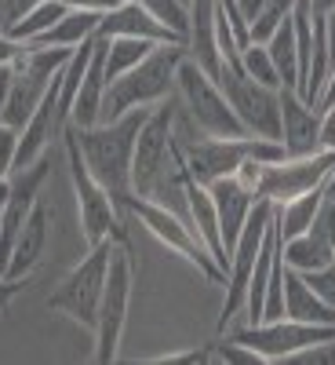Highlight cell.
<instances>
[{
  "instance_id": "obj_47",
  "label": "cell",
  "mask_w": 335,
  "mask_h": 365,
  "mask_svg": "<svg viewBox=\"0 0 335 365\" xmlns=\"http://www.w3.org/2000/svg\"><path fill=\"white\" fill-rule=\"evenodd\" d=\"M117 4H128V0H117Z\"/></svg>"
},
{
  "instance_id": "obj_31",
  "label": "cell",
  "mask_w": 335,
  "mask_h": 365,
  "mask_svg": "<svg viewBox=\"0 0 335 365\" xmlns=\"http://www.w3.org/2000/svg\"><path fill=\"white\" fill-rule=\"evenodd\" d=\"M149 361L154 365H216V358H211V344L208 347H190V351H168V354H157Z\"/></svg>"
},
{
  "instance_id": "obj_26",
  "label": "cell",
  "mask_w": 335,
  "mask_h": 365,
  "mask_svg": "<svg viewBox=\"0 0 335 365\" xmlns=\"http://www.w3.org/2000/svg\"><path fill=\"white\" fill-rule=\"evenodd\" d=\"M154 48H157V41H142V37H113V41H106V84L117 81L120 73H128L132 66H139Z\"/></svg>"
},
{
  "instance_id": "obj_21",
  "label": "cell",
  "mask_w": 335,
  "mask_h": 365,
  "mask_svg": "<svg viewBox=\"0 0 335 365\" xmlns=\"http://www.w3.org/2000/svg\"><path fill=\"white\" fill-rule=\"evenodd\" d=\"M99 11H66L58 19L48 34H41L33 44L37 48H80L87 41H95V29H99Z\"/></svg>"
},
{
  "instance_id": "obj_29",
  "label": "cell",
  "mask_w": 335,
  "mask_h": 365,
  "mask_svg": "<svg viewBox=\"0 0 335 365\" xmlns=\"http://www.w3.org/2000/svg\"><path fill=\"white\" fill-rule=\"evenodd\" d=\"M292 11H295V0H266V8H262V11L252 19V26H248L252 41H266Z\"/></svg>"
},
{
  "instance_id": "obj_37",
  "label": "cell",
  "mask_w": 335,
  "mask_h": 365,
  "mask_svg": "<svg viewBox=\"0 0 335 365\" xmlns=\"http://www.w3.org/2000/svg\"><path fill=\"white\" fill-rule=\"evenodd\" d=\"M22 285H26V282H11V278H4V274H0V314H8L11 299L22 292Z\"/></svg>"
},
{
  "instance_id": "obj_32",
  "label": "cell",
  "mask_w": 335,
  "mask_h": 365,
  "mask_svg": "<svg viewBox=\"0 0 335 365\" xmlns=\"http://www.w3.org/2000/svg\"><path fill=\"white\" fill-rule=\"evenodd\" d=\"M15 154H18V128L0 120V175L15 172Z\"/></svg>"
},
{
  "instance_id": "obj_44",
  "label": "cell",
  "mask_w": 335,
  "mask_h": 365,
  "mask_svg": "<svg viewBox=\"0 0 335 365\" xmlns=\"http://www.w3.org/2000/svg\"><path fill=\"white\" fill-rule=\"evenodd\" d=\"M11 26V11H8V0H0V34H8Z\"/></svg>"
},
{
  "instance_id": "obj_6",
  "label": "cell",
  "mask_w": 335,
  "mask_h": 365,
  "mask_svg": "<svg viewBox=\"0 0 335 365\" xmlns=\"http://www.w3.org/2000/svg\"><path fill=\"white\" fill-rule=\"evenodd\" d=\"M110 256H113V237L91 245L87 256H80V263L55 285V292L48 296V311L66 314L70 322H77L80 329L95 332L99 322V299L106 289V274H110Z\"/></svg>"
},
{
  "instance_id": "obj_19",
  "label": "cell",
  "mask_w": 335,
  "mask_h": 365,
  "mask_svg": "<svg viewBox=\"0 0 335 365\" xmlns=\"http://www.w3.org/2000/svg\"><path fill=\"white\" fill-rule=\"evenodd\" d=\"M102 96H106V41H95V51H91V63L84 70L80 91L73 99L70 110V125L73 128H91L102 120Z\"/></svg>"
},
{
  "instance_id": "obj_15",
  "label": "cell",
  "mask_w": 335,
  "mask_h": 365,
  "mask_svg": "<svg viewBox=\"0 0 335 365\" xmlns=\"http://www.w3.org/2000/svg\"><path fill=\"white\" fill-rule=\"evenodd\" d=\"M175 175H179V190L186 197V208H190V227L197 230V237L208 245V252L219 259V267L226 270L230 267V256H226V245H223V230H219V212H216V201H211V190L204 182H197L190 172H182L175 165Z\"/></svg>"
},
{
  "instance_id": "obj_16",
  "label": "cell",
  "mask_w": 335,
  "mask_h": 365,
  "mask_svg": "<svg viewBox=\"0 0 335 365\" xmlns=\"http://www.w3.org/2000/svg\"><path fill=\"white\" fill-rule=\"evenodd\" d=\"M113 37H142V41H157V44H186L179 34H171L168 26H161L154 15H149L139 0H128V4H117L99 19L95 41H113Z\"/></svg>"
},
{
  "instance_id": "obj_8",
  "label": "cell",
  "mask_w": 335,
  "mask_h": 365,
  "mask_svg": "<svg viewBox=\"0 0 335 365\" xmlns=\"http://www.w3.org/2000/svg\"><path fill=\"white\" fill-rule=\"evenodd\" d=\"M168 165H175V110L171 96L157 106H149L139 139H135V154H132V194L154 197L161 190V182L168 175Z\"/></svg>"
},
{
  "instance_id": "obj_27",
  "label": "cell",
  "mask_w": 335,
  "mask_h": 365,
  "mask_svg": "<svg viewBox=\"0 0 335 365\" xmlns=\"http://www.w3.org/2000/svg\"><path fill=\"white\" fill-rule=\"evenodd\" d=\"M240 70H245L252 81L266 84V88H281V73H277V66H273V58H270L262 41H252V44L240 48Z\"/></svg>"
},
{
  "instance_id": "obj_36",
  "label": "cell",
  "mask_w": 335,
  "mask_h": 365,
  "mask_svg": "<svg viewBox=\"0 0 335 365\" xmlns=\"http://www.w3.org/2000/svg\"><path fill=\"white\" fill-rule=\"evenodd\" d=\"M22 41H15V37H8V34H0V66H11L15 58L22 55Z\"/></svg>"
},
{
  "instance_id": "obj_22",
  "label": "cell",
  "mask_w": 335,
  "mask_h": 365,
  "mask_svg": "<svg viewBox=\"0 0 335 365\" xmlns=\"http://www.w3.org/2000/svg\"><path fill=\"white\" fill-rule=\"evenodd\" d=\"M281 256H285V267L307 274V270H317V267L331 263L335 249L324 237H317L314 230H307V234H295V237H281Z\"/></svg>"
},
{
  "instance_id": "obj_35",
  "label": "cell",
  "mask_w": 335,
  "mask_h": 365,
  "mask_svg": "<svg viewBox=\"0 0 335 365\" xmlns=\"http://www.w3.org/2000/svg\"><path fill=\"white\" fill-rule=\"evenodd\" d=\"M58 4H66L70 11H99V15H106L110 8H117V0H58Z\"/></svg>"
},
{
  "instance_id": "obj_28",
  "label": "cell",
  "mask_w": 335,
  "mask_h": 365,
  "mask_svg": "<svg viewBox=\"0 0 335 365\" xmlns=\"http://www.w3.org/2000/svg\"><path fill=\"white\" fill-rule=\"evenodd\" d=\"M139 4L161 26H168L171 34H179L182 41H190V8L182 4V0H139Z\"/></svg>"
},
{
  "instance_id": "obj_38",
  "label": "cell",
  "mask_w": 335,
  "mask_h": 365,
  "mask_svg": "<svg viewBox=\"0 0 335 365\" xmlns=\"http://www.w3.org/2000/svg\"><path fill=\"white\" fill-rule=\"evenodd\" d=\"M11 77H15V63H11V66H0V120H4V106H8Z\"/></svg>"
},
{
  "instance_id": "obj_39",
  "label": "cell",
  "mask_w": 335,
  "mask_h": 365,
  "mask_svg": "<svg viewBox=\"0 0 335 365\" xmlns=\"http://www.w3.org/2000/svg\"><path fill=\"white\" fill-rule=\"evenodd\" d=\"M321 26H324V44H328V58L335 63V8L324 15V19H317Z\"/></svg>"
},
{
  "instance_id": "obj_2",
  "label": "cell",
  "mask_w": 335,
  "mask_h": 365,
  "mask_svg": "<svg viewBox=\"0 0 335 365\" xmlns=\"http://www.w3.org/2000/svg\"><path fill=\"white\" fill-rule=\"evenodd\" d=\"M182 58H186V44H157L139 66L110 81L106 96H102V120H117L132 110L164 103L175 88V70Z\"/></svg>"
},
{
  "instance_id": "obj_24",
  "label": "cell",
  "mask_w": 335,
  "mask_h": 365,
  "mask_svg": "<svg viewBox=\"0 0 335 365\" xmlns=\"http://www.w3.org/2000/svg\"><path fill=\"white\" fill-rule=\"evenodd\" d=\"M262 44H266L273 66H277V73H281V84H288V88L299 91V84H302V81H299V41H295V22H292V15H288L277 29H273Z\"/></svg>"
},
{
  "instance_id": "obj_46",
  "label": "cell",
  "mask_w": 335,
  "mask_h": 365,
  "mask_svg": "<svg viewBox=\"0 0 335 365\" xmlns=\"http://www.w3.org/2000/svg\"><path fill=\"white\" fill-rule=\"evenodd\" d=\"M8 190H11V175H0V208L8 201Z\"/></svg>"
},
{
  "instance_id": "obj_30",
  "label": "cell",
  "mask_w": 335,
  "mask_h": 365,
  "mask_svg": "<svg viewBox=\"0 0 335 365\" xmlns=\"http://www.w3.org/2000/svg\"><path fill=\"white\" fill-rule=\"evenodd\" d=\"M302 282H307L324 303H331V307H335V259L324 263V267H317V270H307V274H302Z\"/></svg>"
},
{
  "instance_id": "obj_11",
  "label": "cell",
  "mask_w": 335,
  "mask_h": 365,
  "mask_svg": "<svg viewBox=\"0 0 335 365\" xmlns=\"http://www.w3.org/2000/svg\"><path fill=\"white\" fill-rule=\"evenodd\" d=\"M233 340L252 347L262 361H288L299 351H307L321 340H335V325H314V322H295V318H273V322H255L233 332Z\"/></svg>"
},
{
  "instance_id": "obj_9",
  "label": "cell",
  "mask_w": 335,
  "mask_h": 365,
  "mask_svg": "<svg viewBox=\"0 0 335 365\" xmlns=\"http://www.w3.org/2000/svg\"><path fill=\"white\" fill-rule=\"evenodd\" d=\"M219 88L226 91V99H230L233 113L240 117V125H245L248 135L281 139V96H277V88H266V84L252 81L240 70V63H223Z\"/></svg>"
},
{
  "instance_id": "obj_17",
  "label": "cell",
  "mask_w": 335,
  "mask_h": 365,
  "mask_svg": "<svg viewBox=\"0 0 335 365\" xmlns=\"http://www.w3.org/2000/svg\"><path fill=\"white\" fill-rule=\"evenodd\" d=\"M48 234H51V212L37 201L33 212H29L26 227L18 230L15 245H11V256H8V267H4V278L11 282H29V274H33L48 252Z\"/></svg>"
},
{
  "instance_id": "obj_4",
  "label": "cell",
  "mask_w": 335,
  "mask_h": 365,
  "mask_svg": "<svg viewBox=\"0 0 335 365\" xmlns=\"http://www.w3.org/2000/svg\"><path fill=\"white\" fill-rule=\"evenodd\" d=\"M124 208H128V216H135L164 249H171L175 256H182L190 267H197L201 278H208L211 285H226V270L219 267V259L208 252V245L197 237V230L182 216H175L168 205H161L154 197H142V194H132L124 201Z\"/></svg>"
},
{
  "instance_id": "obj_34",
  "label": "cell",
  "mask_w": 335,
  "mask_h": 365,
  "mask_svg": "<svg viewBox=\"0 0 335 365\" xmlns=\"http://www.w3.org/2000/svg\"><path fill=\"white\" fill-rule=\"evenodd\" d=\"M321 150H335V103L321 110Z\"/></svg>"
},
{
  "instance_id": "obj_45",
  "label": "cell",
  "mask_w": 335,
  "mask_h": 365,
  "mask_svg": "<svg viewBox=\"0 0 335 365\" xmlns=\"http://www.w3.org/2000/svg\"><path fill=\"white\" fill-rule=\"evenodd\" d=\"M324 197L328 201H335V168L328 172V179H324Z\"/></svg>"
},
{
  "instance_id": "obj_10",
  "label": "cell",
  "mask_w": 335,
  "mask_h": 365,
  "mask_svg": "<svg viewBox=\"0 0 335 365\" xmlns=\"http://www.w3.org/2000/svg\"><path fill=\"white\" fill-rule=\"evenodd\" d=\"M273 220V201L266 197H255L248 220H245V230L233 241L230 249V267H226V303H223V318H219V332L230 325V318L245 307V292H248V282H252V270H255V259H259V249H262V237H266V227Z\"/></svg>"
},
{
  "instance_id": "obj_23",
  "label": "cell",
  "mask_w": 335,
  "mask_h": 365,
  "mask_svg": "<svg viewBox=\"0 0 335 365\" xmlns=\"http://www.w3.org/2000/svg\"><path fill=\"white\" fill-rule=\"evenodd\" d=\"M321 201H324V187L307 190V194H299V197H288V201H281V205H273V220H277L281 237L307 234V230L314 227V216H317Z\"/></svg>"
},
{
  "instance_id": "obj_33",
  "label": "cell",
  "mask_w": 335,
  "mask_h": 365,
  "mask_svg": "<svg viewBox=\"0 0 335 365\" xmlns=\"http://www.w3.org/2000/svg\"><path fill=\"white\" fill-rule=\"evenodd\" d=\"M317 237H324L328 245L335 249V201H321V208H317V216H314V227H310Z\"/></svg>"
},
{
  "instance_id": "obj_14",
  "label": "cell",
  "mask_w": 335,
  "mask_h": 365,
  "mask_svg": "<svg viewBox=\"0 0 335 365\" xmlns=\"http://www.w3.org/2000/svg\"><path fill=\"white\" fill-rule=\"evenodd\" d=\"M281 143L288 158H302V154H317L321 150V110L310 106L299 96L295 88L281 84Z\"/></svg>"
},
{
  "instance_id": "obj_20",
  "label": "cell",
  "mask_w": 335,
  "mask_h": 365,
  "mask_svg": "<svg viewBox=\"0 0 335 365\" xmlns=\"http://www.w3.org/2000/svg\"><path fill=\"white\" fill-rule=\"evenodd\" d=\"M285 314L295 322H314V325H335V307L324 303L307 282L302 274L285 267Z\"/></svg>"
},
{
  "instance_id": "obj_3",
  "label": "cell",
  "mask_w": 335,
  "mask_h": 365,
  "mask_svg": "<svg viewBox=\"0 0 335 365\" xmlns=\"http://www.w3.org/2000/svg\"><path fill=\"white\" fill-rule=\"evenodd\" d=\"M63 143H66V168H70V182H73V197H77V220H80V234L91 245L113 237V241H128V230L120 223V205L113 201V194L102 187V182L91 175L80 146L66 125L63 132Z\"/></svg>"
},
{
  "instance_id": "obj_18",
  "label": "cell",
  "mask_w": 335,
  "mask_h": 365,
  "mask_svg": "<svg viewBox=\"0 0 335 365\" xmlns=\"http://www.w3.org/2000/svg\"><path fill=\"white\" fill-rule=\"evenodd\" d=\"M211 201H216V212H219V230H223V245H226V256L233 249V241L245 230V220L255 205V190L248 187L240 175H226V179H216L211 182Z\"/></svg>"
},
{
  "instance_id": "obj_40",
  "label": "cell",
  "mask_w": 335,
  "mask_h": 365,
  "mask_svg": "<svg viewBox=\"0 0 335 365\" xmlns=\"http://www.w3.org/2000/svg\"><path fill=\"white\" fill-rule=\"evenodd\" d=\"M331 103H335V63H331V70H328V81H324V88H321L317 110H324V106H331Z\"/></svg>"
},
{
  "instance_id": "obj_12",
  "label": "cell",
  "mask_w": 335,
  "mask_h": 365,
  "mask_svg": "<svg viewBox=\"0 0 335 365\" xmlns=\"http://www.w3.org/2000/svg\"><path fill=\"white\" fill-rule=\"evenodd\" d=\"M331 168H335V150H317V154H302V158H285V161L262 165L255 194L273 201V205H281L288 197H299L307 190L324 187Z\"/></svg>"
},
{
  "instance_id": "obj_41",
  "label": "cell",
  "mask_w": 335,
  "mask_h": 365,
  "mask_svg": "<svg viewBox=\"0 0 335 365\" xmlns=\"http://www.w3.org/2000/svg\"><path fill=\"white\" fill-rule=\"evenodd\" d=\"M262 8H266V0H237V11L245 15V22H248V26H252V19H255Z\"/></svg>"
},
{
  "instance_id": "obj_13",
  "label": "cell",
  "mask_w": 335,
  "mask_h": 365,
  "mask_svg": "<svg viewBox=\"0 0 335 365\" xmlns=\"http://www.w3.org/2000/svg\"><path fill=\"white\" fill-rule=\"evenodd\" d=\"M248 161V135L240 139H179L175 135V165L182 172H190L197 182L211 187L216 179L237 175V168Z\"/></svg>"
},
{
  "instance_id": "obj_7",
  "label": "cell",
  "mask_w": 335,
  "mask_h": 365,
  "mask_svg": "<svg viewBox=\"0 0 335 365\" xmlns=\"http://www.w3.org/2000/svg\"><path fill=\"white\" fill-rule=\"evenodd\" d=\"M132 289H135L132 249H128V241H113L110 274H106V289L99 299V322H95V361L99 365H110L120 358V336H124V325H128Z\"/></svg>"
},
{
  "instance_id": "obj_43",
  "label": "cell",
  "mask_w": 335,
  "mask_h": 365,
  "mask_svg": "<svg viewBox=\"0 0 335 365\" xmlns=\"http://www.w3.org/2000/svg\"><path fill=\"white\" fill-rule=\"evenodd\" d=\"M331 8H335V0H310V15H314V22H317V19H324Z\"/></svg>"
},
{
  "instance_id": "obj_48",
  "label": "cell",
  "mask_w": 335,
  "mask_h": 365,
  "mask_svg": "<svg viewBox=\"0 0 335 365\" xmlns=\"http://www.w3.org/2000/svg\"><path fill=\"white\" fill-rule=\"evenodd\" d=\"M182 4H186V8H190V0H182Z\"/></svg>"
},
{
  "instance_id": "obj_5",
  "label": "cell",
  "mask_w": 335,
  "mask_h": 365,
  "mask_svg": "<svg viewBox=\"0 0 335 365\" xmlns=\"http://www.w3.org/2000/svg\"><path fill=\"white\" fill-rule=\"evenodd\" d=\"M175 91L182 106H186L190 120L204 132V135H219V139H240L248 135L245 125H240V117L233 113L226 91L219 88V81L211 77L197 58H182L179 70H175Z\"/></svg>"
},
{
  "instance_id": "obj_25",
  "label": "cell",
  "mask_w": 335,
  "mask_h": 365,
  "mask_svg": "<svg viewBox=\"0 0 335 365\" xmlns=\"http://www.w3.org/2000/svg\"><path fill=\"white\" fill-rule=\"evenodd\" d=\"M70 8L66 4H58V0H41L37 8H29L22 19H15L11 26H8V37H15V41H22V44H33L41 34H48V29L63 19Z\"/></svg>"
},
{
  "instance_id": "obj_1",
  "label": "cell",
  "mask_w": 335,
  "mask_h": 365,
  "mask_svg": "<svg viewBox=\"0 0 335 365\" xmlns=\"http://www.w3.org/2000/svg\"><path fill=\"white\" fill-rule=\"evenodd\" d=\"M149 106L132 110L117 120H102V125H91V128H73V139L80 146V154L102 187L113 194V201L124 208V201L132 197V154H135V139L139 128L146 120Z\"/></svg>"
},
{
  "instance_id": "obj_42",
  "label": "cell",
  "mask_w": 335,
  "mask_h": 365,
  "mask_svg": "<svg viewBox=\"0 0 335 365\" xmlns=\"http://www.w3.org/2000/svg\"><path fill=\"white\" fill-rule=\"evenodd\" d=\"M37 4H41V0H8V11H11V22H15V19H22V15H26L29 8H37Z\"/></svg>"
}]
</instances>
